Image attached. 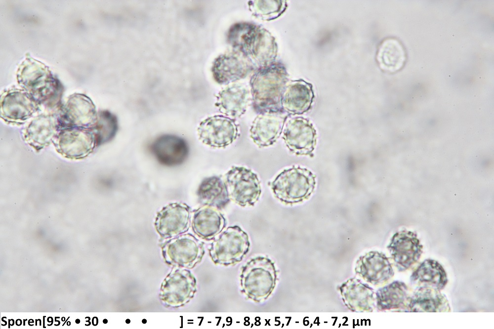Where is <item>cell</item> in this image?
Wrapping results in <instances>:
<instances>
[{"mask_svg": "<svg viewBox=\"0 0 494 329\" xmlns=\"http://www.w3.org/2000/svg\"><path fill=\"white\" fill-rule=\"evenodd\" d=\"M287 81L285 72L277 68L262 69L254 74L250 86L255 112L284 113L282 99Z\"/></svg>", "mask_w": 494, "mask_h": 329, "instance_id": "cell-1", "label": "cell"}, {"mask_svg": "<svg viewBox=\"0 0 494 329\" xmlns=\"http://www.w3.org/2000/svg\"><path fill=\"white\" fill-rule=\"evenodd\" d=\"M240 279L243 293L248 299L260 303L267 299L275 288L277 271L271 259L257 256L243 266Z\"/></svg>", "mask_w": 494, "mask_h": 329, "instance_id": "cell-2", "label": "cell"}, {"mask_svg": "<svg viewBox=\"0 0 494 329\" xmlns=\"http://www.w3.org/2000/svg\"><path fill=\"white\" fill-rule=\"evenodd\" d=\"M315 176L306 168L293 166L279 174L271 183L273 193L286 204L307 199L315 186Z\"/></svg>", "mask_w": 494, "mask_h": 329, "instance_id": "cell-3", "label": "cell"}, {"mask_svg": "<svg viewBox=\"0 0 494 329\" xmlns=\"http://www.w3.org/2000/svg\"><path fill=\"white\" fill-rule=\"evenodd\" d=\"M249 246L247 234L238 226H230L213 241L209 253L215 264L232 265L242 260Z\"/></svg>", "mask_w": 494, "mask_h": 329, "instance_id": "cell-4", "label": "cell"}, {"mask_svg": "<svg viewBox=\"0 0 494 329\" xmlns=\"http://www.w3.org/2000/svg\"><path fill=\"white\" fill-rule=\"evenodd\" d=\"M229 198L242 206H253L261 194L260 181L251 170L233 166L224 177Z\"/></svg>", "mask_w": 494, "mask_h": 329, "instance_id": "cell-5", "label": "cell"}, {"mask_svg": "<svg viewBox=\"0 0 494 329\" xmlns=\"http://www.w3.org/2000/svg\"><path fill=\"white\" fill-rule=\"evenodd\" d=\"M198 133L204 144L213 148H225L237 139L238 125L234 119L215 115L200 123Z\"/></svg>", "mask_w": 494, "mask_h": 329, "instance_id": "cell-6", "label": "cell"}, {"mask_svg": "<svg viewBox=\"0 0 494 329\" xmlns=\"http://www.w3.org/2000/svg\"><path fill=\"white\" fill-rule=\"evenodd\" d=\"M54 144L59 153L72 159L86 157L96 146L92 129L80 127L61 129L55 139Z\"/></svg>", "mask_w": 494, "mask_h": 329, "instance_id": "cell-7", "label": "cell"}, {"mask_svg": "<svg viewBox=\"0 0 494 329\" xmlns=\"http://www.w3.org/2000/svg\"><path fill=\"white\" fill-rule=\"evenodd\" d=\"M97 118L91 101L85 96L76 94L68 100L57 120L60 130L71 127L92 129Z\"/></svg>", "mask_w": 494, "mask_h": 329, "instance_id": "cell-8", "label": "cell"}, {"mask_svg": "<svg viewBox=\"0 0 494 329\" xmlns=\"http://www.w3.org/2000/svg\"><path fill=\"white\" fill-rule=\"evenodd\" d=\"M283 138L290 152L298 155H310L316 142V131L309 121L299 117L285 123Z\"/></svg>", "mask_w": 494, "mask_h": 329, "instance_id": "cell-9", "label": "cell"}, {"mask_svg": "<svg viewBox=\"0 0 494 329\" xmlns=\"http://www.w3.org/2000/svg\"><path fill=\"white\" fill-rule=\"evenodd\" d=\"M388 248L400 271H405L415 263L422 252V246L416 234L411 231L396 233Z\"/></svg>", "mask_w": 494, "mask_h": 329, "instance_id": "cell-10", "label": "cell"}, {"mask_svg": "<svg viewBox=\"0 0 494 329\" xmlns=\"http://www.w3.org/2000/svg\"><path fill=\"white\" fill-rule=\"evenodd\" d=\"M167 260L193 267L205 253L203 243L191 234L182 235L169 241L163 248Z\"/></svg>", "mask_w": 494, "mask_h": 329, "instance_id": "cell-11", "label": "cell"}, {"mask_svg": "<svg viewBox=\"0 0 494 329\" xmlns=\"http://www.w3.org/2000/svg\"><path fill=\"white\" fill-rule=\"evenodd\" d=\"M190 207L185 204L172 203L164 207L157 214L156 227L164 238L177 236L187 231L191 217Z\"/></svg>", "mask_w": 494, "mask_h": 329, "instance_id": "cell-12", "label": "cell"}, {"mask_svg": "<svg viewBox=\"0 0 494 329\" xmlns=\"http://www.w3.org/2000/svg\"><path fill=\"white\" fill-rule=\"evenodd\" d=\"M283 113L258 114L252 122L250 137L259 147L274 144L282 134L288 116Z\"/></svg>", "mask_w": 494, "mask_h": 329, "instance_id": "cell-13", "label": "cell"}, {"mask_svg": "<svg viewBox=\"0 0 494 329\" xmlns=\"http://www.w3.org/2000/svg\"><path fill=\"white\" fill-rule=\"evenodd\" d=\"M33 97L21 90L6 93L1 103V117L11 123H22L38 110Z\"/></svg>", "mask_w": 494, "mask_h": 329, "instance_id": "cell-14", "label": "cell"}, {"mask_svg": "<svg viewBox=\"0 0 494 329\" xmlns=\"http://www.w3.org/2000/svg\"><path fill=\"white\" fill-rule=\"evenodd\" d=\"M151 150L160 164L168 166L182 164L188 154L186 142L180 137L170 134L157 138L151 145Z\"/></svg>", "mask_w": 494, "mask_h": 329, "instance_id": "cell-15", "label": "cell"}, {"mask_svg": "<svg viewBox=\"0 0 494 329\" xmlns=\"http://www.w3.org/2000/svg\"><path fill=\"white\" fill-rule=\"evenodd\" d=\"M60 129L57 118L51 115H40L29 123L23 137L36 150L42 149L54 140Z\"/></svg>", "mask_w": 494, "mask_h": 329, "instance_id": "cell-16", "label": "cell"}, {"mask_svg": "<svg viewBox=\"0 0 494 329\" xmlns=\"http://www.w3.org/2000/svg\"><path fill=\"white\" fill-rule=\"evenodd\" d=\"M356 272L374 285L384 283L394 275L388 258L377 251H371L361 256L357 262Z\"/></svg>", "mask_w": 494, "mask_h": 329, "instance_id": "cell-17", "label": "cell"}, {"mask_svg": "<svg viewBox=\"0 0 494 329\" xmlns=\"http://www.w3.org/2000/svg\"><path fill=\"white\" fill-rule=\"evenodd\" d=\"M250 99L248 88L243 84L235 83L219 93L216 105L220 112L234 119L245 113Z\"/></svg>", "mask_w": 494, "mask_h": 329, "instance_id": "cell-18", "label": "cell"}, {"mask_svg": "<svg viewBox=\"0 0 494 329\" xmlns=\"http://www.w3.org/2000/svg\"><path fill=\"white\" fill-rule=\"evenodd\" d=\"M226 221L218 209L203 206L196 210L192 220V228L201 238L213 240L224 229Z\"/></svg>", "mask_w": 494, "mask_h": 329, "instance_id": "cell-19", "label": "cell"}, {"mask_svg": "<svg viewBox=\"0 0 494 329\" xmlns=\"http://www.w3.org/2000/svg\"><path fill=\"white\" fill-rule=\"evenodd\" d=\"M313 98L312 86L303 81H294L286 86L282 99L284 112L299 115L310 108Z\"/></svg>", "mask_w": 494, "mask_h": 329, "instance_id": "cell-20", "label": "cell"}, {"mask_svg": "<svg viewBox=\"0 0 494 329\" xmlns=\"http://www.w3.org/2000/svg\"><path fill=\"white\" fill-rule=\"evenodd\" d=\"M410 279L413 285L439 290L443 289L448 283L443 267L438 261L431 259L423 261L412 273Z\"/></svg>", "mask_w": 494, "mask_h": 329, "instance_id": "cell-21", "label": "cell"}, {"mask_svg": "<svg viewBox=\"0 0 494 329\" xmlns=\"http://www.w3.org/2000/svg\"><path fill=\"white\" fill-rule=\"evenodd\" d=\"M408 307L411 312H437L449 311V302L440 290L419 287L409 298Z\"/></svg>", "mask_w": 494, "mask_h": 329, "instance_id": "cell-22", "label": "cell"}, {"mask_svg": "<svg viewBox=\"0 0 494 329\" xmlns=\"http://www.w3.org/2000/svg\"><path fill=\"white\" fill-rule=\"evenodd\" d=\"M199 203L221 209L229 203L226 186L221 176H213L205 179L197 191Z\"/></svg>", "mask_w": 494, "mask_h": 329, "instance_id": "cell-23", "label": "cell"}, {"mask_svg": "<svg viewBox=\"0 0 494 329\" xmlns=\"http://www.w3.org/2000/svg\"><path fill=\"white\" fill-rule=\"evenodd\" d=\"M346 306L354 311H370L373 305V292L369 286L357 280H349L341 287Z\"/></svg>", "mask_w": 494, "mask_h": 329, "instance_id": "cell-24", "label": "cell"}, {"mask_svg": "<svg viewBox=\"0 0 494 329\" xmlns=\"http://www.w3.org/2000/svg\"><path fill=\"white\" fill-rule=\"evenodd\" d=\"M408 289L403 282L394 281L376 293L377 305L381 310L405 308L408 304Z\"/></svg>", "mask_w": 494, "mask_h": 329, "instance_id": "cell-25", "label": "cell"}, {"mask_svg": "<svg viewBox=\"0 0 494 329\" xmlns=\"http://www.w3.org/2000/svg\"><path fill=\"white\" fill-rule=\"evenodd\" d=\"M92 129L95 136L96 146L108 142L117 131V118L108 111H102L98 115L97 122Z\"/></svg>", "mask_w": 494, "mask_h": 329, "instance_id": "cell-26", "label": "cell"}, {"mask_svg": "<svg viewBox=\"0 0 494 329\" xmlns=\"http://www.w3.org/2000/svg\"><path fill=\"white\" fill-rule=\"evenodd\" d=\"M396 42L394 43V45L389 46L387 42V45L383 44L379 50L378 53V60L381 63V65L389 67L398 66L400 62H402V54L401 47L396 45Z\"/></svg>", "mask_w": 494, "mask_h": 329, "instance_id": "cell-27", "label": "cell"}, {"mask_svg": "<svg viewBox=\"0 0 494 329\" xmlns=\"http://www.w3.org/2000/svg\"><path fill=\"white\" fill-rule=\"evenodd\" d=\"M98 319L97 317H93L92 320V325L94 326H97L98 325Z\"/></svg>", "mask_w": 494, "mask_h": 329, "instance_id": "cell-28", "label": "cell"}, {"mask_svg": "<svg viewBox=\"0 0 494 329\" xmlns=\"http://www.w3.org/2000/svg\"><path fill=\"white\" fill-rule=\"evenodd\" d=\"M15 323V322L13 319L8 320V328H10L11 326H13Z\"/></svg>", "mask_w": 494, "mask_h": 329, "instance_id": "cell-29", "label": "cell"}, {"mask_svg": "<svg viewBox=\"0 0 494 329\" xmlns=\"http://www.w3.org/2000/svg\"><path fill=\"white\" fill-rule=\"evenodd\" d=\"M22 320L21 319H17L15 321V324L16 326H20L22 325Z\"/></svg>", "mask_w": 494, "mask_h": 329, "instance_id": "cell-30", "label": "cell"}, {"mask_svg": "<svg viewBox=\"0 0 494 329\" xmlns=\"http://www.w3.org/2000/svg\"><path fill=\"white\" fill-rule=\"evenodd\" d=\"M47 321L48 323H51V326L53 324V323L52 317H48L47 319Z\"/></svg>", "mask_w": 494, "mask_h": 329, "instance_id": "cell-31", "label": "cell"}, {"mask_svg": "<svg viewBox=\"0 0 494 329\" xmlns=\"http://www.w3.org/2000/svg\"><path fill=\"white\" fill-rule=\"evenodd\" d=\"M90 324H91V322L89 321V320L86 321V323L85 324V325L86 326H89V325H90Z\"/></svg>", "mask_w": 494, "mask_h": 329, "instance_id": "cell-32", "label": "cell"}, {"mask_svg": "<svg viewBox=\"0 0 494 329\" xmlns=\"http://www.w3.org/2000/svg\"><path fill=\"white\" fill-rule=\"evenodd\" d=\"M34 323V320H33V319H30V320H29L28 321V325H29V326H31V323Z\"/></svg>", "mask_w": 494, "mask_h": 329, "instance_id": "cell-33", "label": "cell"}, {"mask_svg": "<svg viewBox=\"0 0 494 329\" xmlns=\"http://www.w3.org/2000/svg\"><path fill=\"white\" fill-rule=\"evenodd\" d=\"M45 318V316H43V328H46V327H45V325H44V324H45V322H44V320H45V319H44V318Z\"/></svg>", "mask_w": 494, "mask_h": 329, "instance_id": "cell-34", "label": "cell"}, {"mask_svg": "<svg viewBox=\"0 0 494 329\" xmlns=\"http://www.w3.org/2000/svg\"><path fill=\"white\" fill-rule=\"evenodd\" d=\"M80 322H81V321H80V320L79 319H76V320H75V323H76V324H80Z\"/></svg>", "mask_w": 494, "mask_h": 329, "instance_id": "cell-35", "label": "cell"}, {"mask_svg": "<svg viewBox=\"0 0 494 329\" xmlns=\"http://www.w3.org/2000/svg\"><path fill=\"white\" fill-rule=\"evenodd\" d=\"M103 323L104 324H107L108 323V320L107 319H104L103 320Z\"/></svg>", "mask_w": 494, "mask_h": 329, "instance_id": "cell-36", "label": "cell"}, {"mask_svg": "<svg viewBox=\"0 0 494 329\" xmlns=\"http://www.w3.org/2000/svg\"><path fill=\"white\" fill-rule=\"evenodd\" d=\"M69 318H70V317H68V318L67 319V320H66L65 321V322H64V324H63L62 325V326H64V325L65 324V323H66V322H67V320H68V319H69Z\"/></svg>", "mask_w": 494, "mask_h": 329, "instance_id": "cell-37", "label": "cell"}, {"mask_svg": "<svg viewBox=\"0 0 494 329\" xmlns=\"http://www.w3.org/2000/svg\"><path fill=\"white\" fill-rule=\"evenodd\" d=\"M1 321H3V322H4V323H5V326H6V324H7V322H6V321H4V320H3V317H2V318H1Z\"/></svg>", "mask_w": 494, "mask_h": 329, "instance_id": "cell-38", "label": "cell"}, {"mask_svg": "<svg viewBox=\"0 0 494 329\" xmlns=\"http://www.w3.org/2000/svg\"><path fill=\"white\" fill-rule=\"evenodd\" d=\"M66 323H67V325L68 326L71 325V322H70V321H68Z\"/></svg>", "mask_w": 494, "mask_h": 329, "instance_id": "cell-39", "label": "cell"}, {"mask_svg": "<svg viewBox=\"0 0 494 329\" xmlns=\"http://www.w3.org/2000/svg\"><path fill=\"white\" fill-rule=\"evenodd\" d=\"M61 321H63V322L65 321V318L64 317H62L61 318Z\"/></svg>", "mask_w": 494, "mask_h": 329, "instance_id": "cell-40", "label": "cell"}, {"mask_svg": "<svg viewBox=\"0 0 494 329\" xmlns=\"http://www.w3.org/2000/svg\"><path fill=\"white\" fill-rule=\"evenodd\" d=\"M27 319H23V326H25V321H27Z\"/></svg>", "mask_w": 494, "mask_h": 329, "instance_id": "cell-41", "label": "cell"}, {"mask_svg": "<svg viewBox=\"0 0 494 329\" xmlns=\"http://www.w3.org/2000/svg\"><path fill=\"white\" fill-rule=\"evenodd\" d=\"M35 325L37 326V319H36V324H35Z\"/></svg>", "mask_w": 494, "mask_h": 329, "instance_id": "cell-42", "label": "cell"}]
</instances>
